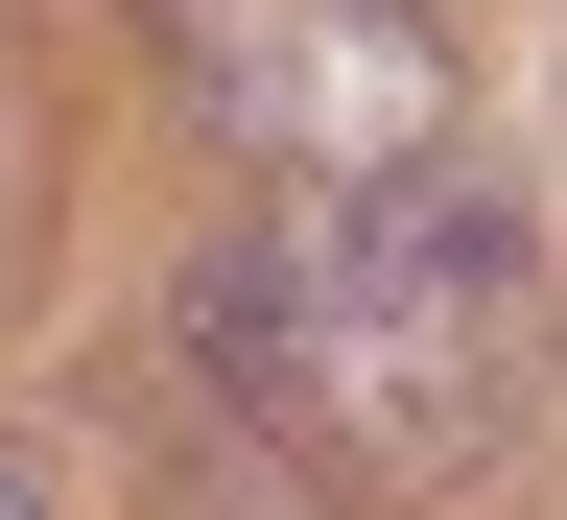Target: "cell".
I'll return each mask as SVG.
<instances>
[{"label": "cell", "mask_w": 567, "mask_h": 520, "mask_svg": "<svg viewBox=\"0 0 567 520\" xmlns=\"http://www.w3.org/2000/svg\"><path fill=\"white\" fill-rule=\"evenodd\" d=\"M189 379L260 426L331 520L450 497L520 426V213L473 166H379V190H260L189 261Z\"/></svg>", "instance_id": "1"}, {"label": "cell", "mask_w": 567, "mask_h": 520, "mask_svg": "<svg viewBox=\"0 0 567 520\" xmlns=\"http://www.w3.org/2000/svg\"><path fill=\"white\" fill-rule=\"evenodd\" d=\"M166 95L284 190H379V166H450L473 48L450 0H166Z\"/></svg>", "instance_id": "2"}, {"label": "cell", "mask_w": 567, "mask_h": 520, "mask_svg": "<svg viewBox=\"0 0 567 520\" xmlns=\"http://www.w3.org/2000/svg\"><path fill=\"white\" fill-rule=\"evenodd\" d=\"M118 426H142V473H166V520H331V497L284 473V450H260L237 402L189 379V355H166V379H118Z\"/></svg>", "instance_id": "3"}, {"label": "cell", "mask_w": 567, "mask_h": 520, "mask_svg": "<svg viewBox=\"0 0 567 520\" xmlns=\"http://www.w3.org/2000/svg\"><path fill=\"white\" fill-rule=\"evenodd\" d=\"M48 261V71H24V24H0V284Z\"/></svg>", "instance_id": "4"}, {"label": "cell", "mask_w": 567, "mask_h": 520, "mask_svg": "<svg viewBox=\"0 0 567 520\" xmlns=\"http://www.w3.org/2000/svg\"><path fill=\"white\" fill-rule=\"evenodd\" d=\"M0 520H48V473H24V426H0Z\"/></svg>", "instance_id": "5"}]
</instances>
